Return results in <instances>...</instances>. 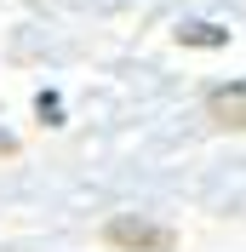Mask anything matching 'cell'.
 <instances>
[{
  "label": "cell",
  "instance_id": "cell-1",
  "mask_svg": "<svg viewBox=\"0 0 246 252\" xmlns=\"http://www.w3.org/2000/svg\"><path fill=\"white\" fill-rule=\"evenodd\" d=\"M103 241L109 247H121V252H172L178 247V235H172L166 223H149V218H109V229H103Z\"/></svg>",
  "mask_w": 246,
  "mask_h": 252
},
{
  "label": "cell",
  "instance_id": "cell-2",
  "mask_svg": "<svg viewBox=\"0 0 246 252\" xmlns=\"http://www.w3.org/2000/svg\"><path fill=\"white\" fill-rule=\"evenodd\" d=\"M206 115H212L217 126H235V132H241L246 126V80L212 86V92H206Z\"/></svg>",
  "mask_w": 246,
  "mask_h": 252
},
{
  "label": "cell",
  "instance_id": "cell-3",
  "mask_svg": "<svg viewBox=\"0 0 246 252\" xmlns=\"http://www.w3.org/2000/svg\"><path fill=\"white\" fill-rule=\"evenodd\" d=\"M178 40L184 46H200V52H217V46H229V29H217V23H184Z\"/></svg>",
  "mask_w": 246,
  "mask_h": 252
},
{
  "label": "cell",
  "instance_id": "cell-4",
  "mask_svg": "<svg viewBox=\"0 0 246 252\" xmlns=\"http://www.w3.org/2000/svg\"><path fill=\"white\" fill-rule=\"evenodd\" d=\"M34 109H40V121H46V126H58L63 103H58V97H52V92H40V97H34Z\"/></svg>",
  "mask_w": 246,
  "mask_h": 252
}]
</instances>
